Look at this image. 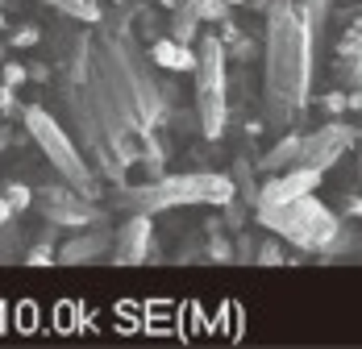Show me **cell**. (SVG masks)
Masks as SVG:
<instances>
[{"instance_id":"cell-1","label":"cell","mask_w":362,"mask_h":349,"mask_svg":"<svg viewBox=\"0 0 362 349\" xmlns=\"http://www.w3.org/2000/svg\"><path fill=\"white\" fill-rule=\"evenodd\" d=\"M313 30L296 0H267L262 34V117L275 129H288L308 108L313 92Z\"/></svg>"},{"instance_id":"cell-2","label":"cell","mask_w":362,"mask_h":349,"mask_svg":"<svg viewBox=\"0 0 362 349\" xmlns=\"http://www.w3.org/2000/svg\"><path fill=\"white\" fill-rule=\"evenodd\" d=\"M233 179L217 171H183V174H158L146 183H112V208L121 212H171V208H192V204H209L225 208L233 200Z\"/></svg>"},{"instance_id":"cell-3","label":"cell","mask_w":362,"mask_h":349,"mask_svg":"<svg viewBox=\"0 0 362 349\" xmlns=\"http://www.w3.org/2000/svg\"><path fill=\"white\" fill-rule=\"evenodd\" d=\"M54 105L63 108V129L75 138V146L83 150V158H88V167L100 174L105 183H121L129 167H134V158L117 146V141L105 134V125L96 121V112L88 105V96H83V83L71 79V75H59L54 79Z\"/></svg>"},{"instance_id":"cell-4","label":"cell","mask_w":362,"mask_h":349,"mask_svg":"<svg viewBox=\"0 0 362 349\" xmlns=\"http://www.w3.org/2000/svg\"><path fill=\"white\" fill-rule=\"evenodd\" d=\"M254 216L279 242L296 245L304 254H321L337 237V229H341V216L333 208H325L321 200H313V191L308 196H296V200H279V204H258Z\"/></svg>"},{"instance_id":"cell-5","label":"cell","mask_w":362,"mask_h":349,"mask_svg":"<svg viewBox=\"0 0 362 349\" xmlns=\"http://www.w3.org/2000/svg\"><path fill=\"white\" fill-rule=\"evenodd\" d=\"M21 121H25L34 146L42 150V158L54 167V174H59L63 183H71L75 191H83L88 200H96V196H100V174L88 167L83 150H79L75 138L59 125V117H50V108H42V105H30V108H21Z\"/></svg>"},{"instance_id":"cell-6","label":"cell","mask_w":362,"mask_h":349,"mask_svg":"<svg viewBox=\"0 0 362 349\" xmlns=\"http://www.w3.org/2000/svg\"><path fill=\"white\" fill-rule=\"evenodd\" d=\"M229 54H225V42L217 34H200L196 37V125L209 141H217L229 125Z\"/></svg>"},{"instance_id":"cell-7","label":"cell","mask_w":362,"mask_h":349,"mask_svg":"<svg viewBox=\"0 0 362 349\" xmlns=\"http://www.w3.org/2000/svg\"><path fill=\"white\" fill-rule=\"evenodd\" d=\"M34 208L50 220V225H59V229H88L92 220H100V212L96 204L83 196V191H75L71 183H46V187H37L34 191Z\"/></svg>"},{"instance_id":"cell-8","label":"cell","mask_w":362,"mask_h":349,"mask_svg":"<svg viewBox=\"0 0 362 349\" xmlns=\"http://www.w3.org/2000/svg\"><path fill=\"white\" fill-rule=\"evenodd\" d=\"M358 129L350 121H325L317 134H300V162L296 167H313V171L325 174L329 167H337L341 154L354 150Z\"/></svg>"},{"instance_id":"cell-9","label":"cell","mask_w":362,"mask_h":349,"mask_svg":"<svg viewBox=\"0 0 362 349\" xmlns=\"http://www.w3.org/2000/svg\"><path fill=\"white\" fill-rule=\"evenodd\" d=\"M150 242H154V225L146 212H125V225L112 229V266H142L150 258Z\"/></svg>"},{"instance_id":"cell-10","label":"cell","mask_w":362,"mask_h":349,"mask_svg":"<svg viewBox=\"0 0 362 349\" xmlns=\"http://www.w3.org/2000/svg\"><path fill=\"white\" fill-rule=\"evenodd\" d=\"M112 249V229L109 225H88V233H75L67 242L54 249V262L59 266H83V262H96V258H105Z\"/></svg>"},{"instance_id":"cell-11","label":"cell","mask_w":362,"mask_h":349,"mask_svg":"<svg viewBox=\"0 0 362 349\" xmlns=\"http://www.w3.org/2000/svg\"><path fill=\"white\" fill-rule=\"evenodd\" d=\"M321 171L313 167H288V171H275L267 179V187H258V204H279V200H296V196H308L317 191ZM254 204V208H258Z\"/></svg>"},{"instance_id":"cell-12","label":"cell","mask_w":362,"mask_h":349,"mask_svg":"<svg viewBox=\"0 0 362 349\" xmlns=\"http://www.w3.org/2000/svg\"><path fill=\"white\" fill-rule=\"evenodd\" d=\"M150 63L163 71H192L196 67V46H183V42H175V37H158L154 46H150Z\"/></svg>"},{"instance_id":"cell-13","label":"cell","mask_w":362,"mask_h":349,"mask_svg":"<svg viewBox=\"0 0 362 349\" xmlns=\"http://www.w3.org/2000/svg\"><path fill=\"white\" fill-rule=\"evenodd\" d=\"M300 162V134H284V138L275 141L262 158H258V171L275 174V171H288V167H296Z\"/></svg>"},{"instance_id":"cell-14","label":"cell","mask_w":362,"mask_h":349,"mask_svg":"<svg viewBox=\"0 0 362 349\" xmlns=\"http://www.w3.org/2000/svg\"><path fill=\"white\" fill-rule=\"evenodd\" d=\"M25 245H30V237H25V229H21L17 220L0 225V266H13V262L25 254Z\"/></svg>"},{"instance_id":"cell-15","label":"cell","mask_w":362,"mask_h":349,"mask_svg":"<svg viewBox=\"0 0 362 349\" xmlns=\"http://www.w3.org/2000/svg\"><path fill=\"white\" fill-rule=\"evenodd\" d=\"M42 4H50L54 13H63L71 21H83V25L100 21V0H42Z\"/></svg>"},{"instance_id":"cell-16","label":"cell","mask_w":362,"mask_h":349,"mask_svg":"<svg viewBox=\"0 0 362 349\" xmlns=\"http://www.w3.org/2000/svg\"><path fill=\"white\" fill-rule=\"evenodd\" d=\"M229 179H233V191H238V200H242L246 208H254V204H258V183H254V167L246 162V158H238Z\"/></svg>"},{"instance_id":"cell-17","label":"cell","mask_w":362,"mask_h":349,"mask_svg":"<svg viewBox=\"0 0 362 349\" xmlns=\"http://www.w3.org/2000/svg\"><path fill=\"white\" fill-rule=\"evenodd\" d=\"M300 4V13H304V21H308V30H313V42H321L329 25V0H296Z\"/></svg>"},{"instance_id":"cell-18","label":"cell","mask_w":362,"mask_h":349,"mask_svg":"<svg viewBox=\"0 0 362 349\" xmlns=\"http://www.w3.org/2000/svg\"><path fill=\"white\" fill-rule=\"evenodd\" d=\"M204 233H209V258L229 262V258H233V245L225 242V225H221V220H209V225H204Z\"/></svg>"},{"instance_id":"cell-19","label":"cell","mask_w":362,"mask_h":349,"mask_svg":"<svg viewBox=\"0 0 362 349\" xmlns=\"http://www.w3.org/2000/svg\"><path fill=\"white\" fill-rule=\"evenodd\" d=\"M284 262H288V254H284L279 237H267L254 245V266H284Z\"/></svg>"},{"instance_id":"cell-20","label":"cell","mask_w":362,"mask_h":349,"mask_svg":"<svg viewBox=\"0 0 362 349\" xmlns=\"http://www.w3.org/2000/svg\"><path fill=\"white\" fill-rule=\"evenodd\" d=\"M0 196L13 204V212H25V208H34V191L25 187V183H4L0 187Z\"/></svg>"},{"instance_id":"cell-21","label":"cell","mask_w":362,"mask_h":349,"mask_svg":"<svg viewBox=\"0 0 362 349\" xmlns=\"http://www.w3.org/2000/svg\"><path fill=\"white\" fill-rule=\"evenodd\" d=\"M333 75H337V83H354V88H358V83H362V59L341 54V59H337V67H333Z\"/></svg>"},{"instance_id":"cell-22","label":"cell","mask_w":362,"mask_h":349,"mask_svg":"<svg viewBox=\"0 0 362 349\" xmlns=\"http://www.w3.org/2000/svg\"><path fill=\"white\" fill-rule=\"evenodd\" d=\"M196 13H200V21H225L229 17V0H196Z\"/></svg>"},{"instance_id":"cell-23","label":"cell","mask_w":362,"mask_h":349,"mask_svg":"<svg viewBox=\"0 0 362 349\" xmlns=\"http://www.w3.org/2000/svg\"><path fill=\"white\" fill-rule=\"evenodd\" d=\"M25 79H30V67H25V63H13V59H4V63H0V83L21 88Z\"/></svg>"},{"instance_id":"cell-24","label":"cell","mask_w":362,"mask_h":349,"mask_svg":"<svg viewBox=\"0 0 362 349\" xmlns=\"http://www.w3.org/2000/svg\"><path fill=\"white\" fill-rule=\"evenodd\" d=\"M30 266H54V245L50 242H37V245H25V254H21Z\"/></svg>"},{"instance_id":"cell-25","label":"cell","mask_w":362,"mask_h":349,"mask_svg":"<svg viewBox=\"0 0 362 349\" xmlns=\"http://www.w3.org/2000/svg\"><path fill=\"white\" fill-rule=\"evenodd\" d=\"M37 37H42V30H37V25H17L8 42H13V46H34Z\"/></svg>"},{"instance_id":"cell-26","label":"cell","mask_w":362,"mask_h":349,"mask_svg":"<svg viewBox=\"0 0 362 349\" xmlns=\"http://www.w3.org/2000/svg\"><path fill=\"white\" fill-rule=\"evenodd\" d=\"M238 262H254V233L238 229Z\"/></svg>"},{"instance_id":"cell-27","label":"cell","mask_w":362,"mask_h":349,"mask_svg":"<svg viewBox=\"0 0 362 349\" xmlns=\"http://www.w3.org/2000/svg\"><path fill=\"white\" fill-rule=\"evenodd\" d=\"M0 112H17V88L0 83Z\"/></svg>"},{"instance_id":"cell-28","label":"cell","mask_w":362,"mask_h":349,"mask_svg":"<svg viewBox=\"0 0 362 349\" xmlns=\"http://www.w3.org/2000/svg\"><path fill=\"white\" fill-rule=\"evenodd\" d=\"M341 108H350V96H346V92H329L325 96V112H341Z\"/></svg>"},{"instance_id":"cell-29","label":"cell","mask_w":362,"mask_h":349,"mask_svg":"<svg viewBox=\"0 0 362 349\" xmlns=\"http://www.w3.org/2000/svg\"><path fill=\"white\" fill-rule=\"evenodd\" d=\"M346 216H362V191L358 196H346Z\"/></svg>"},{"instance_id":"cell-30","label":"cell","mask_w":362,"mask_h":349,"mask_svg":"<svg viewBox=\"0 0 362 349\" xmlns=\"http://www.w3.org/2000/svg\"><path fill=\"white\" fill-rule=\"evenodd\" d=\"M8 220H17V212H13V204L0 196V225H8Z\"/></svg>"},{"instance_id":"cell-31","label":"cell","mask_w":362,"mask_h":349,"mask_svg":"<svg viewBox=\"0 0 362 349\" xmlns=\"http://www.w3.org/2000/svg\"><path fill=\"white\" fill-rule=\"evenodd\" d=\"M354 146H358V179H362V125H358V138H354Z\"/></svg>"},{"instance_id":"cell-32","label":"cell","mask_w":362,"mask_h":349,"mask_svg":"<svg viewBox=\"0 0 362 349\" xmlns=\"http://www.w3.org/2000/svg\"><path fill=\"white\" fill-rule=\"evenodd\" d=\"M8 141H13V134H8V129H0V150H4Z\"/></svg>"},{"instance_id":"cell-33","label":"cell","mask_w":362,"mask_h":349,"mask_svg":"<svg viewBox=\"0 0 362 349\" xmlns=\"http://www.w3.org/2000/svg\"><path fill=\"white\" fill-rule=\"evenodd\" d=\"M0 34H4V13H0Z\"/></svg>"},{"instance_id":"cell-34","label":"cell","mask_w":362,"mask_h":349,"mask_svg":"<svg viewBox=\"0 0 362 349\" xmlns=\"http://www.w3.org/2000/svg\"><path fill=\"white\" fill-rule=\"evenodd\" d=\"M0 63H4V46H0Z\"/></svg>"},{"instance_id":"cell-35","label":"cell","mask_w":362,"mask_h":349,"mask_svg":"<svg viewBox=\"0 0 362 349\" xmlns=\"http://www.w3.org/2000/svg\"><path fill=\"white\" fill-rule=\"evenodd\" d=\"M358 249H362V233H358Z\"/></svg>"}]
</instances>
